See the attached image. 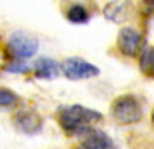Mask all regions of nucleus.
Returning <instances> with one entry per match:
<instances>
[{"label":"nucleus","instance_id":"1","mask_svg":"<svg viewBox=\"0 0 154 149\" xmlns=\"http://www.w3.org/2000/svg\"><path fill=\"white\" fill-rule=\"evenodd\" d=\"M102 117L99 111L82 105H71L57 111V121L66 135H80L86 129L94 128Z\"/></svg>","mask_w":154,"mask_h":149},{"label":"nucleus","instance_id":"2","mask_svg":"<svg viewBox=\"0 0 154 149\" xmlns=\"http://www.w3.org/2000/svg\"><path fill=\"white\" fill-rule=\"evenodd\" d=\"M111 117L117 125L130 126L136 125L142 120L143 111L142 105L137 100V97L133 94H122L114 98L111 105Z\"/></svg>","mask_w":154,"mask_h":149},{"label":"nucleus","instance_id":"3","mask_svg":"<svg viewBox=\"0 0 154 149\" xmlns=\"http://www.w3.org/2000/svg\"><path fill=\"white\" fill-rule=\"evenodd\" d=\"M63 76L69 80H88L97 77L100 69L82 57H68L60 63Z\"/></svg>","mask_w":154,"mask_h":149},{"label":"nucleus","instance_id":"4","mask_svg":"<svg viewBox=\"0 0 154 149\" xmlns=\"http://www.w3.org/2000/svg\"><path fill=\"white\" fill-rule=\"evenodd\" d=\"M8 46L14 57L31 58L38 51V40L26 31H14L8 39Z\"/></svg>","mask_w":154,"mask_h":149},{"label":"nucleus","instance_id":"5","mask_svg":"<svg viewBox=\"0 0 154 149\" xmlns=\"http://www.w3.org/2000/svg\"><path fill=\"white\" fill-rule=\"evenodd\" d=\"M117 48L126 57H136L142 52V34L133 26H123L117 34Z\"/></svg>","mask_w":154,"mask_h":149},{"label":"nucleus","instance_id":"6","mask_svg":"<svg viewBox=\"0 0 154 149\" xmlns=\"http://www.w3.org/2000/svg\"><path fill=\"white\" fill-rule=\"evenodd\" d=\"M12 123L17 131L28 134V135H34L38 134L43 128V120L38 115L35 111L31 109H20L14 114L12 117Z\"/></svg>","mask_w":154,"mask_h":149},{"label":"nucleus","instance_id":"7","mask_svg":"<svg viewBox=\"0 0 154 149\" xmlns=\"http://www.w3.org/2000/svg\"><path fill=\"white\" fill-rule=\"evenodd\" d=\"M133 0H111L103 8V16L112 23H125L133 14Z\"/></svg>","mask_w":154,"mask_h":149},{"label":"nucleus","instance_id":"8","mask_svg":"<svg viewBox=\"0 0 154 149\" xmlns=\"http://www.w3.org/2000/svg\"><path fill=\"white\" fill-rule=\"evenodd\" d=\"M83 149H114V142L106 132L97 128H89L79 135Z\"/></svg>","mask_w":154,"mask_h":149},{"label":"nucleus","instance_id":"9","mask_svg":"<svg viewBox=\"0 0 154 149\" xmlns=\"http://www.w3.org/2000/svg\"><path fill=\"white\" fill-rule=\"evenodd\" d=\"M34 77L40 80H53L59 77V74L62 72V66L57 63L54 58L49 57H40L34 61Z\"/></svg>","mask_w":154,"mask_h":149},{"label":"nucleus","instance_id":"10","mask_svg":"<svg viewBox=\"0 0 154 149\" xmlns=\"http://www.w3.org/2000/svg\"><path fill=\"white\" fill-rule=\"evenodd\" d=\"M139 69L145 77L154 79V46L152 45L143 46L139 57Z\"/></svg>","mask_w":154,"mask_h":149},{"label":"nucleus","instance_id":"11","mask_svg":"<svg viewBox=\"0 0 154 149\" xmlns=\"http://www.w3.org/2000/svg\"><path fill=\"white\" fill-rule=\"evenodd\" d=\"M66 19L71 23L80 25V23H86L89 20V14H88V11H86L85 6H82V5H72L66 11Z\"/></svg>","mask_w":154,"mask_h":149},{"label":"nucleus","instance_id":"12","mask_svg":"<svg viewBox=\"0 0 154 149\" xmlns=\"http://www.w3.org/2000/svg\"><path fill=\"white\" fill-rule=\"evenodd\" d=\"M20 102V97L8 88L0 86V108H14Z\"/></svg>","mask_w":154,"mask_h":149},{"label":"nucleus","instance_id":"13","mask_svg":"<svg viewBox=\"0 0 154 149\" xmlns=\"http://www.w3.org/2000/svg\"><path fill=\"white\" fill-rule=\"evenodd\" d=\"M29 69H31L29 65L22 63V61H12V63H8L5 66V71L6 72H12V74H25V72H28Z\"/></svg>","mask_w":154,"mask_h":149},{"label":"nucleus","instance_id":"14","mask_svg":"<svg viewBox=\"0 0 154 149\" xmlns=\"http://www.w3.org/2000/svg\"><path fill=\"white\" fill-rule=\"evenodd\" d=\"M145 5H154V0H142Z\"/></svg>","mask_w":154,"mask_h":149},{"label":"nucleus","instance_id":"15","mask_svg":"<svg viewBox=\"0 0 154 149\" xmlns=\"http://www.w3.org/2000/svg\"><path fill=\"white\" fill-rule=\"evenodd\" d=\"M151 121H152V126H154V108L151 111Z\"/></svg>","mask_w":154,"mask_h":149}]
</instances>
